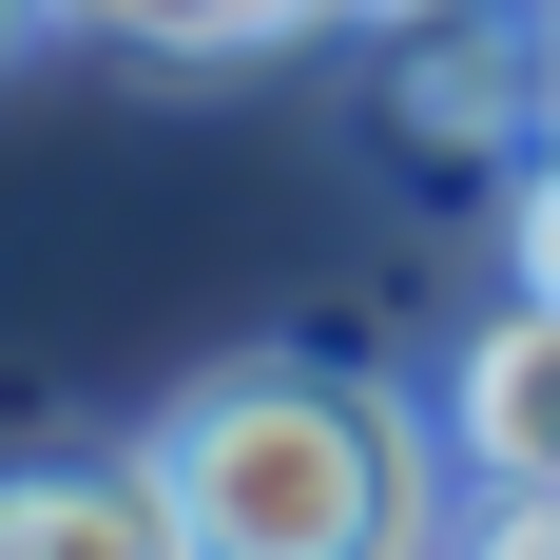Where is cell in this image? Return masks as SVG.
Returning a JSON list of instances; mask_svg holds the SVG:
<instances>
[{"label": "cell", "mask_w": 560, "mask_h": 560, "mask_svg": "<svg viewBox=\"0 0 560 560\" xmlns=\"http://www.w3.org/2000/svg\"><path fill=\"white\" fill-rule=\"evenodd\" d=\"M445 406L329 348H213L155 406V483L213 560H445Z\"/></svg>", "instance_id": "1"}, {"label": "cell", "mask_w": 560, "mask_h": 560, "mask_svg": "<svg viewBox=\"0 0 560 560\" xmlns=\"http://www.w3.org/2000/svg\"><path fill=\"white\" fill-rule=\"evenodd\" d=\"M560 136V0H445L387 20V155L425 194H503Z\"/></svg>", "instance_id": "2"}, {"label": "cell", "mask_w": 560, "mask_h": 560, "mask_svg": "<svg viewBox=\"0 0 560 560\" xmlns=\"http://www.w3.org/2000/svg\"><path fill=\"white\" fill-rule=\"evenodd\" d=\"M0 560H213L174 522L155 445H97V464H0Z\"/></svg>", "instance_id": "3"}, {"label": "cell", "mask_w": 560, "mask_h": 560, "mask_svg": "<svg viewBox=\"0 0 560 560\" xmlns=\"http://www.w3.org/2000/svg\"><path fill=\"white\" fill-rule=\"evenodd\" d=\"M503 271H522V290H560V136L503 174Z\"/></svg>", "instance_id": "4"}, {"label": "cell", "mask_w": 560, "mask_h": 560, "mask_svg": "<svg viewBox=\"0 0 560 560\" xmlns=\"http://www.w3.org/2000/svg\"><path fill=\"white\" fill-rule=\"evenodd\" d=\"M464 560H560V483H483V522H464Z\"/></svg>", "instance_id": "5"}, {"label": "cell", "mask_w": 560, "mask_h": 560, "mask_svg": "<svg viewBox=\"0 0 560 560\" xmlns=\"http://www.w3.org/2000/svg\"><path fill=\"white\" fill-rule=\"evenodd\" d=\"M58 20H78V39H136V58H174V20H194V0H58Z\"/></svg>", "instance_id": "6"}, {"label": "cell", "mask_w": 560, "mask_h": 560, "mask_svg": "<svg viewBox=\"0 0 560 560\" xmlns=\"http://www.w3.org/2000/svg\"><path fill=\"white\" fill-rule=\"evenodd\" d=\"M39 20H58V0H0V58H20V39H39Z\"/></svg>", "instance_id": "7"}]
</instances>
